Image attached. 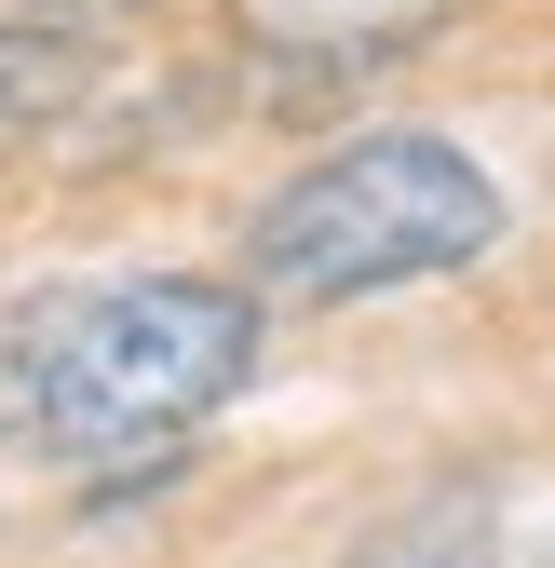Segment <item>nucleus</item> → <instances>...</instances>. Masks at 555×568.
<instances>
[{
  "label": "nucleus",
  "mask_w": 555,
  "mask_h": 568,
  "mask_svg": "<svg viewBox=\"0 0 555 568\" xmlns=\"http://www.w3.org/2000/svg\"><path fill=\"white\" fill-rule=\"evenodd\" d=\"M54 14H122V0H54Z\"/></svg>",
  "instance_id": "nucleus-6"
},
{
  "label": "nucleus",
  "mask_w": 555,
  "mask_h": 568,
  "mask_svg": "<svg viewBox=\"0 0 555 568\" xmlns=\"http://www.w3.org/2000/svg\"><path fill=\"white\" fill-rule=\"evenodd\" d=\"M366 568H488V501H474V487L421 501L406 528H380V541H366Z\"/></svg>",
  "instance_id": "nucleus-5"
},
{
  "label": "nucleus",
  "mask_w": 555,
  "mask_h": 568,
  "mask_svg": "<svg viewBox=\"0 0 555 568\" xmlns=\"http://www.w3.org/2000/svg\"><path fill=\"white\" fill-rule=\"evenodd\" d=\"M258 379V298L190 271H109L0 312V434L41 460L176 447Z\"/></svg>",
  "instance_id": "nucleus-1"
},
{
  "label": "nucleus",
  "mask_w": 555,
  "mask_h": 568,
  "mask_svg": "<svg viewBox=\"0 0 555 568\" xmlns=\"http://www.w3.org/2000/svg\"><path fill=\"white\" fill-rule=\"evenodd\" d=\"M95 95V41L68 14H0V163H28L41 135Z\"/></svg>",
  "instance_id": "nucleus-4"
},
{
  "label": "nucleus",
  "mask_w": 555,
  "mask_h": 568,
  "mask_svg": "<svg viewBox=\"0 0 555 568\" xmlns=\"http://www.w3.org/2000/svg\"><path fill=\"white\" fill-rule=\"evenodd\" d=\"M502 244V190L447 135H353V150L299 163L258 203L244 271L271 298H380V284H434Z\"/></svg>",
  "instance_id": "nucleus-2"
},
{
  "label": "nucleus",
  "mask_w": 555,
  "mask_h": 568,
  "mask_svg": "<svg viewBox=\"0 0 555 568\" xmlns=\"http://www.w3.org/2000/svg\"><path fill=\"white\" fill-rule=\"evenodd\" d=\"M231 14H244L258 54H285V68H312V82H325V68H380V54H406L447 0H231Z\"/></svg>",
  "instance_id": "nucleus-3"
}]
</instances>
